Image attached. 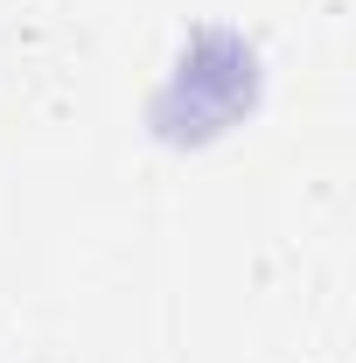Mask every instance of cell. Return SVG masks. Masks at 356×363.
I'll use <instances>...</instances> for the list:
<instances>
[{"label": "cell", "instance_id": "6da1fadb", "mask_svg": "<svg viewBox=\"0 0 356 363\" xmlns=\"http://www.w3.org/2000/svg\"><path fill=\"white\" fill-rule=\"evenodd\" d=\"M266 105V56L238 21H196L147 91V133L168 147H217Z\"/></svg>", "mask_w": 356, "mask_h": 363}]
</instances>
